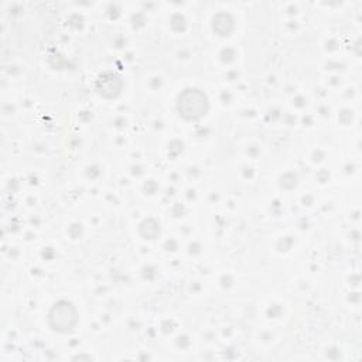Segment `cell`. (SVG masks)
Here are the masks:
<instances>
[{
	"instance_id": "1",
	"label": "cell",
	"mask_w": 362,
	"mask_h": 362,
	"mask_svg": "<svg viewBox=\"0 0 362 362\" xmlns=\"http://www.w3.org/2000/svg\"><path fill=\"white\" fill-rule=\"evenodd\" d=\"M208 109L206 98L198 89H187L178 98V110L180 115L185 119L195 120L205 115Z\"/></svg>"
},
{
	"instance_id": "2",
	"label": "cell",
	"mask_w": 362,
	"mask_h": 362,
	"mask_svg": "<svg viewBox=\"0 0 362 362\" xmlns=\"http://www.w3.org/2000/svg\"><path fill=\"white\" fill-rule=\"evenodd\" d=\"M48 320H49V325L52 327V329L66 332V331L72 329L74 325L76 324V313H75V308L69 303L59 301L58 304H55L52 307Z\"/></svg>"
}]
</instances>
